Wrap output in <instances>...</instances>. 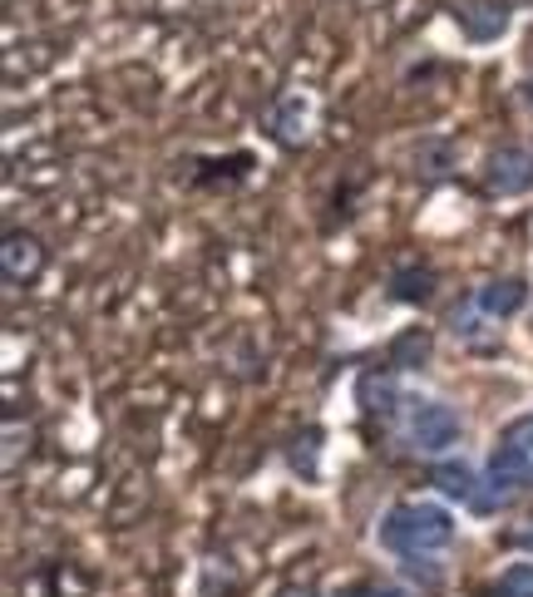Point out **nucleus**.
I'll list each match as a JSON object with an SVG mask.
<instances>
[{
    "instance_id": "2",
    "label": "nucleus",
    "mask_w": 533,
    "mask_h": 597,
    "mask_svg": "<svg viewBox=\"0 0 533 597\" xmlns=\"http://www.w3.org/2000/svg\"><path fill=\"white\" fill-rule=\"evenodd\" d=\"M489 474H494V484H503V489H519L523 479H533V415H519L499 435Z\"/></svg>"
},
{
    "instance_id": "12",
    "label": "nucleus",
    "mask_w": 533,
    "mask_h": 597,
    "mask_svg": "<svg viewBox=\"0 0 533 597\" xmlns=\"http://www.w3.org/2000/svg\"><path fill=\"white\" fill-rule=\"evenodd\" d=\"M430 287H434L430 272H400V277H395V297L400 301H424L430 297Z\"/></svg>"
},
{
    "instance_id": "8",
    "label": "nucleus",
    "mask_w": 533,
    "mask_h": 597,
    "mask_svg": "<svg viewBox=\"0 0 533 597\" xmlns=\"http://www.w3.org/2000/svg\"><path fill=\"white\" fill-rule=\"evenodd\" d=\"M434 484H440L444 498H474V469L469 464H440L434 469Z\"/></svg>"
},
{
    "instance_id": "9",
    "label": "nucleus",
    "mask_w": 533,
    "mask_h": 597,
    "mask_svg": "<svg viewBox=\"0 0 533 597\" xmlns=\"http://www.w3.org/2000/svg\"><path fill=\"white\" fill-rule=\"evenodd\" d=\"M424 356H430V336H424V331H400V336H395V346H390V366L410 370V366H420Z\"/></svg>"
},
{
    "instance_id": "1",
    "label": "nucleus",
    "mask_w": 533,
    "mask_h": 597,
    "mask_svg": "<svg viewBox=\"0 0 533 597\" xmlns=\"http://www.w3.org/2000/svg\"><path fill=\"white\" fill-rule=\"evenodd\" d=\"M454 538V514L440 504H424V498H410V504H395L390 514L381 518V543L400 558H424L450 548Z\"/></svg>"
},
{
    "instance_id": "3",
    "label": "nucleus",
    "mask_w": 533,
    "mask_h": 597,
    "mask_svg": "<svg viewBox=\"0 0 533 597\" xmlns=\"http://www.w3.org/2000/svg\"><path fill=\"white\" fill-rule=\"evenodd\" d=\"M410 439L424 455H440V449H450L460 439V415L450 405H440V400H420L410 410Z\"/></svg>"
},
{
    "instance_id": "14",
    "label": "nucleus",
    "mask_w": 533,
    "mask_h": 597,
    "mask_svg": "<svg viewBox=\"0 0 533 597\" xmlns=\"http://www.w3.org/2000/svg\"><path fill=\"white\" fill-rule=\"evenodd\" d=\"M282 597H311V593H306V587H292V593H282Z\"/></svg>"
},
{
    "instance_id": "7",
    "label": "nucleus",
    "mask_w": 533,
    "mask_h": 597,
    "mask_svg": "<svg viewBox=\"0 0 533 597\" xmlns=\"http://www.w3.org/2000/svg\"><path fill=\"white\" fill-rule=\"evenodd\" d=\"M503 25H509V15H503V5H494V0H474L469 11H464V31H469L474 41H494V35H503Z\"/></svg>"
},
{
    "instance_id": "6",
    "label": "nucleus",
    "mask_w": 533,
    "mask_h": 597,
    "mask_svg": "<svg viewBox=\"0 0 533 597\" xmlns=\"http://www.w3.org/2000/svg\"><path fill=\"white\" fill-rule=\"evenodd\" d=\"M479 307L489 311V317H513V311H523V307H529V287H523L519 277L489 282V287L479 291Z\"/></svg>"
},
{
    "instance_id": "5",
    "label": "nucleus",
    "mask_w": 533,
    "mask_h": 597,
    "mask_svg": "<svg viewBox=\"0 0 533 597\" xmlns=\"http://www.w3.org/2000/svg\"><path fill=\"white\" fill-rule=\"evenodd\" d=\"M39 262H45V248H39L35 238H25V232H10L5 248H0V267H5V277H10V282L35 277Z\"/></svg>"
},
{
    "instance_id": "4",
    "label": "nucleus",
    "mask_w": 533,
    "mask_h": 597,
    "mask_svg": "<svg viewBox=\"0 0 533 597\" xmlns=\"http://www.w3.org/2000/svg\"><path fill=\"white\" fill-rule=\"evenodd\" d=\"M489 188L499 193V198H513V193H529L533 183V153L529 149H499L489 159Z\"/></svg>"
},
{
    "instance_id": "11",
    "label": "nucleus",
    "mask_w": 533,
    "mask_h": 597,
    "mask_svg": "<svg viewBox=\"0 0 533 597\" xmlns=\"http://www.w3.org/2000/svg\"><path fill=\"white\" fill-rule=\"evenodd\" d=\"M503 597H533V563H509L499 577Z\"/></svg>"
},
{
    "instance_id": "10",
    "label": "nucleus",
    "mask_w": 533,
    "mask_h": 597,
    "mask_svg": "<svg viewBox=\"0 0 533 597\" xmlns=\"http://www.w3.org/2000/svg\"><path fill=\"white\" fill-rule=\"evenodd\" d=\"M306 119H311V110H306L302 100H286L282 110H276V134H282L286 143H296L306 134Z\"/></svg>"
},
{
    "instance_id": "13",
    "label": "nucleus",
    "mask_w": 533,
    "mask_h": 597,
    "mask_svg": "<svg viewBox=\"0 0 533 597\" xmlns=\"http://www.w3.org/2000/svg\"><path fill=\"white\" fill-rule=\"evenodd\" d=\"M336 597H400V593H390V587H351V593H336Z\"/></svg>"
}]
</instances>
